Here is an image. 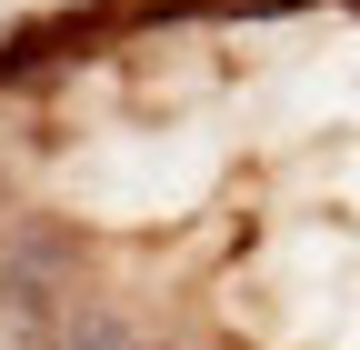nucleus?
Here are the masks:
<instances>
[{
  "label": "nucleus",
  "instance_id": "f257e3e1",
  "mask_svg": "<svg viewBox=\"0 0 360 350\" xmlns=\"http://www.w3.org/2000/svg\"><path fill=\"white\" fill-rule=\"evenodd\" d=\"M80 231L70 221H51V210H0V280L11 290H40V300H80Z\"/></svg>",
  "mask_w": 360,
  "mask_h": 350
},
{
  "label": "nucleus",
  "instance_id": "f03ea898",
  "mask_svg": "<svg viewBox=\"0 0 360 350\" xmlns=\"http://www.w3.org/2000/svg\"><path fill=\"white\" fill-rule=\"evenodd\" d=\"M40 350H150V340L130 330L110 300H70V311L51 320V340H40Z\"/></svg>",
  "mask_w": 360,
  "mask_h": 350
}]
</instances>
